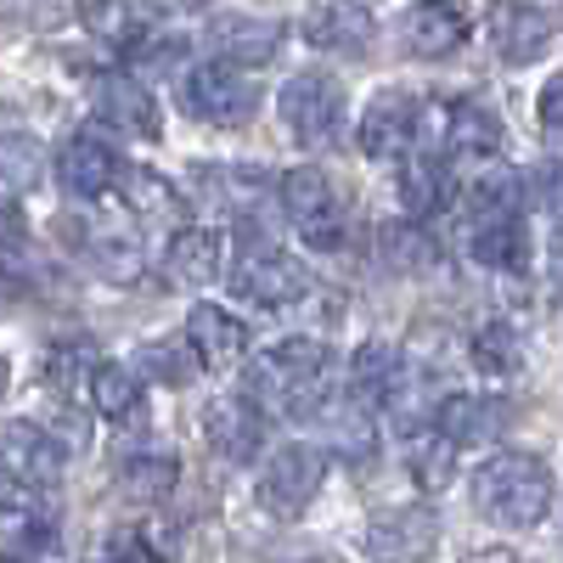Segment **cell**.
<instances>
[{
	"mask_svg": "<svg viewBox=\"0 0 563 563\" xmlns=\"http://www.w3.org/2000/svg\"><path fill=\"white\" fill-rule=\"evenodd\" d=\"M519 203H525V180L512 169H490L485 180H474V225L519 220Z\"/></svg>",
	"mask_w": 563,
	"mask_h": 563,
	"instance_id": "obj_33",
	"label": "cell"
},
{
	"mask_svg": "<svg viewBox=\"0 0 563 563\" xmlns=\"http://www.w3.org/2000/svg\"><path fill=\"white\" fill-rule=\"evenodd\" d=\"M209 52L225 68H265L282 52V23L276 18H249V12H220L209 23Z\"/></svg>",
	"mask_w": 563,
	"mask_h": 563,
	"instance_id": "obj_9",
	"label": "cell"
},
{
	"mask_svg": "<svg viewBox=\"0 0 563 563\" xmlns=\"http://www.w3.org/2000/svg\"><path fill=\"white\" fill-rule=\"evenodd\" d=\"M231 282H238V294L254 299V305H294V299L310 294V271L294 254L271 249V238L243 243V260L231 271Z\"/></svg>",
	"mask_w": 563,
	"mask_h": 563,
	"instance_id": "obj_6",
	"label": "cell"
},
{
	"mask_svg": "<svg viewBox=\"0 0 563 563\" xmlns=\"http://www.w3.org/2000/svg\"><path fill=\"white\" fill-rule=\"evenodd\" d=\"M90 400H97V411L108 422H119V429H141L147 422V389H141V378L130 366H97L90 372Z\"/></svg>",
	"mask_w": 563,
	"mask_h": 563,
	"instance_id": "obj_22",
	"label": "cell"
},
{
	"mask_svg": "<svg viewBox=\"0 0 563 563\" xmlns=\"http://www.w3.org/2000/svg\"><path fill=\"white\" fill-rule=\"evenodd\" d=\"M474 507L490 525L530 530L552 512V474L525 451H501L474 474Z\"/></svg>",
	"mask_w": 563,
	"mask_h": 563,
	"instance_id": "obj_1",
	"label": "cell"
},
{
	"mask_svg": "<svg viewBox=\"0 0 563 563\" xmlns=\"http://www.w3.org/2000/svg\"><path fill=\"white\" fill-rule=\"evenodd\" d=\"M57 180H63V192H68V198L90 203V198H102L108 186L119 180V153L108 147L102 135L79 130V135L63 141V153H57Z\"/></svg>",
	"mask_w": 563,
	"mask_h": 563,
	"instance_id": "obj_13",
	"label": "cell"
},
{
	"mask_svg": "<svg viewBox=\"0 0 563 563\" xmlns=\"http://www.w3.org/2000/svg\"><path fill=\"white\" fill-rule=\"evenodd\" d=\"M186 52L180 40H153V45H141V57H147L153 68H175V57Z\"/></svg>",
	"mask_w": 563,
	"mask_h": 563,
	"instance_id": "obj_39",
	"label": "cell"
},
{
	"mask_svg": "<svg viewBox=\"0 0 563 563\" xmlns=\"http://www.w3.org/2000/svg\"><path fill=\"white\" fill-rule=\"evenodd\" d=\"M153 12H164V18H180V12H203L209 0H147Z\"/></svg>",
	"mask_w": 563,
	"mask_h": 563,
	"instance_id": "obj_42",
	"label": "cell"
},
{
	"mask_svg": "<svg viewBox=\"0 0 563 563\" xmlns=\"http://www.w3.org/2000/svg\"><path fill=\"white\" fill-rule=\"evenodd\" d=\"M384 265L400 271V276H429V271H440V243H434V231H422L417 220L384 225Z\"/></svg>",
	"mask_w": 563,
	"mask_h": 563,
	"instance_id": "obj_25",
	"label": "cell"
},
{
	"mask_svg": "<svg viewBox=\"0 0 563 563\" xmlns=\"http://www.w3.org/2000/svg\"><path fill=\"white\" fill-rule=\"evenodd\" d=\"M372 34H378V23H372L366 7H355V0H321V7L305 18V40L321 45V52H339V57H361Z\"/></svg>",
	"mask_w": 563,
	"mask_h": 563,
	"instance_id": "obj_17",
	"label": "cell"
},
{
	"mask_svg": "<svg viewBox=\"0 0 563 563\" xmlns=\"http://www.w3.org/2000/svg\"><path fill=\"white\" fill-rule=\"evenodd\" d=\"M45 175V153L29 130H0V192H29Z\"/></svg>",
	"mask_w": 563,
	"mask_h": 563,
	"instance_id": "obj_29",
	"label": "cell"
},
{
	"mask_svg": "<svg viewBox=\"0 0 563 563\" xmlns=\"http://www.w3.org/2000/svg\"><path fill=\"white\" fill-rule=\"evenodd\" d=\"M0 563H40V558H29V552H7V547H0Z\"/></svg>",
	"mask_w": 563,
	"mask_h": 563,
	"instance_id": "obj_45",
	"label": "cell"
},
{
	"mask_svg": "<svg viewBox=\"0 0 563 563\" xmlns=\"http://www.w3.org/2000/svg\"><path fill=\"white\" fill-rule=\"evenodd\" d=\"M501 417L507 406L490 400V395H445L440 400V417H434V434L456 451V445H485L501 434Z\"/></svg>",
	"mask_w": 563,
	"mask_h": 563,
	"instance_id": "obj_18",
	"label": "cell"
},
{
	"mask_svg": "<svg viewBox=\"0 0 563 563\" xmlns=\"http://www.w3.org/2000/svg\"><path fill=\"white\" fill-rule=\"evenodd\" d=\"M411 57H451L467 40V7L462 0H417L400 23Z\"/></svg>",
	"mask_w": 563,
	"mask_h": 563,
	"instance_id": "obj_15",
	"label": "cell"
},
{
	"mask_svg": "<svg viewBox=\"0 0 563 563\" xmlns=\"http://www.w3.org/2000/svg\"><path fill=\"white\" fill-rule=\"evenodd\" d=\"M462 563H519L507 547H490V552H474V558H462Z\"/></svg>",
	"mask_w": 563,
	"mask_h": 563,
	"instance_id": "obj_43",
	"label": "cell"
},
{
	"mask_svg": "<svg viewBox=\"0 0 563 563\" xmlns=\"http://www.w3.org/2000/svg\"><path fill=\"white\" fill-rule=\"evenodd\" d=\"M541 130H547V141H558V79L541 85Z\"/></svg>",
	"mask_w": 563,
	"mask_h": 563,
	"instance_id": "obj_40",
	"label": "cell"
},
{
	"mask_svg": "<svg viewBox=\"0 0 563 563\" xmlns=\"http://www.w3.org/2000/svg\"><path fill=\"white\" fill-rule=\"evenodd\" d=\"M203 434H209V445H214L220 456L249 462V456L260 451V440H265L260 406H249L243 395H238V400H214V406H209V417H203Z\"/></svg>",
	"mask_w": 563,
	"mask_h": 563,
	"instance_id": "obj_20",
	"label": "cell"
},
{
	"mask_svg": "<svg viewBox=\"0 0 563 563\" xmlns=\"http://www.w3.org/2000/svg\"><path fill=\"white\" fill-rule=\"evenodd\" d=\"M282 124L294 130L299 147H327L344 124V85L333 74H299L282 85Z\"/></svg>",
	"mask_w": 563,
	"mask_h": 563,
	"instance_id": "obj_4",
	"label": "cell"
},
{
	"mask_svg": "<svg viewBox=\"0 0 563 563\" xmlns=\"http://www.w3.org/2000/svg\"><path fill=\"white\" fill-rule=\"evenodd\" d=\"M327 445H333L350 467H366L378 456V429H372L355 406H339V411H327Z\"/></svg>",
	"mask_w": 563,
	"mask_h": 563,
	"instance_id": "obj_31",
	"label": "cell"
},
{
	"mask_svg": "<svg viewBox=\"0 0 563 563\" xmlns=\"http://www.w3.org/2000/svg\"><path fill=\"white\" fill-rule=\"evenodd\" d=\"M18 225H23L18 198H12V192H0V231H7V238H18Z\"/></svg>",
	"mask_w": 563,
	"mask_h": 563,
	"instance_id": "obj_41",
	"label": "cell"
},
{
	"mask_svg": "<svg viewBox=\"0 0 563 563\" xmlns=\"http://www.w3.org/2000/svg\"><path fill=\"white\" fill-rule=\"evenodd\" d=\"M445 147L462 153V158H496V153H501V119H496L479 97H462V102L451 108Z\"/></svg>",
	"mask_w": 563,
	"mask_h": 563,
	"instance_id": "obj_23",
	"label": "cell"
},
{
	"mask_svg": "<svg viewBox=\"0 0 563 563\" xmlns=\"http://www.w3.org/2000/svg\"><path fill=\"white\" fill-rule=\"evenodd\" d=\"M85 29L108 45H141V18L130 12V0H79Z\"/></svg>",
	"mask_w": 563,
	"mask_h": 563,
	"instance_id": "obj_36",
	"label": "cell"
},
{
	"mask_svg": "<svg viewBox=\"0 0 563 563\" xmlns=\"http://www.w3.org/2000/svg\"><path fill=\"white\" fill-rule=\"evenodd\" d=\"M7 389H12V361L0 355V400H7Z\"/></svg>",
	"mask_w": 563,
	"mask_h": 563,
	"instance_id": "obj_44",
	"label": "cell"
},
{
	"mask_svg": "<svg viewBox=\"0 0 563 563\" xmlns=\"http://www.w3.org/2000/svg\"><path fill=\"white\" fill-rule=\"evenodd\" d=\"M63 462H68V451L45 434L40 422H7V429H0V467H7L18 485H29V490L57 485Z\"/></svg>",
	"mask_w": 563,
	"mask_h": 563,
	"instance_id": "obj_11",
	"label": "cell"
},
{
	"mask_svg": "<svg viewBox=\"0 0 563 563\" xmlns=\"http://www.w3.org/2000/svg\"><path fill=\"white\" fill-rule=\"evenodd\" d=\"M97 350H90V339H57L52 350H45V384H52L57 395H74L79 384H90V372H97Z\"/></svg>",
	"mask_w": 563,
	"mask_h": 563,
	"instance_id": "obj_32",
	"label": "cell"
},
{
	"mask_svg": "<svg viewBox=\"0 0 563 563\" xmlns=\"http://www.w3.org/2000/svg\"><path fill=\"white\" fill-rule=\"evenodd\" d=\"M203 180V192H220L214 203L225 209H254L260 203V175L254 169H198Z\"/></svg>",
	"mask_w": 563,
	"mask_h": 563,
	"instance_id": "obj_38",
	"label": "cell"
},
{
	"mask_svg": "<svg viewBox=\"0 0 563 563\" xmlns=\"http://www.w3.org/2000/svg\"><path fill=\"white\" fill-rule=\"evenodd\" d=\"M406 462H411V479H417L422 490H445L451 474H456V456H451V445H445L440 434H411Z\"/></svg>",
	"mask_w": 563,
	"mask_h": 563,
	"instance_id": "obj_37",
	"label": "cell"
},
{
	"mask_svg": "<svg viewBox=\"0 0 563 563\" xmlns=\"http://www.w3.org/2000/svg\"><path fill=\"white\" fill-rule=\"evenodd\" d=\"M321 384H327V344L316 339H294L271 355H260L249 366V406H265V411H282V417H299L321 400Z\"/></svg>",
	"mask_w": 563,
	"mask_h": 563,
	"instance_id": "obj_2",
	"label": "cell"
},
{
	"mask_svg": "<svg viewBox=\"0 0 563 563\" xmlns=\"http://www.w3.org/2000/svg\"><path fill=\"white\" fill-rule=\"evenodd\" d=\"M474 260L479 265H496V271H525L530 265V231L525 220H490V225H474Z\"/></svg>",
	"mask_w": 563,
	"mask_h": 563,
	"instance_id": "obj_26",
	"label": "cell"
},
{
	"mask_svg": "<svg viewBox=\"0 0 563 563\" xmlns=\"http://www.w3.org/2000/svg\"><path fill=\"white\" fill-rule=\"evenodd\" d=\"M474 366L485 378H512V372L525 366V339L512 333L507 321H485L474 333Z\"/></svg>",
	"mask_w": 563,
	"mask_h": 563,
	"instance_id": "obj_30",
	"label": "cell"
},
{
	"mask_svg": "<svg viewBox=\"0 0 563 563\" xmlns=\"http://www.w3.org/2000/svg\"><path fill=\"white\" fill-rule=\"evenodd\" d=\"M85 260L97 265V276L119 282V288H135L141 271H147V260H141V249L130 238H90L85 243Z\"/></svg>",
	"mask_w": 563,
	"mask_h": 563,
	"instance_id": "obj_34",
	"label": "cell"
},
{
	"mask_svg": "<svg viewBox=\"0 0 563 563\" xmlns=\"http://www.w3.org/2000/svg\"><path fill=\"white\" fill-rule=\"evenodd\" d=\"M164 276L175 288H209L220 276V238L214 231H198V225L175 231L169 249H164Z\"/></svg>",
	"mask_w": 563,
	"mask_h": 563,
	"instance_id": "obj_21",
	"label": "cell"
},
{
	"mask_svg": "<svg viewBox=\"0 0 563 563\" xmlns=\"http://www.w3.org/2000/svg\"><path fill=\"white\" fill-rule=\"evenodd\" d=\"M400 198L411 209V220L422 214H440L451 203V175L434 153H417V158H400Z\"/></svg>",
	"mask_w": 563,
	"mask_h": 563,
	"instance_id": "obj_24",
	"label": "cell"
},
{
	"mask_svg": "<svg viewBox=\"0 0 563 563\" xmlns=\"http://www.w3.org/2000/svg\"><path fill=\"white\" fill-rule=\"evenodd\" d=\"M434 541H440V519L429 507H389L366 530V547L378 563H422L434 552Z\"/></svg>",
	"mask_w": 563,
	"mask_h": 563,
	"instance_id": "obj_10",
	"label": "cell"
},
{
	"mask_svg": "<svg viewBox=\"0 0 563 563\" xmlns=\"http://www.w3.org/2000/svg\"><path fill=\"white\" fill-rule=\"evenodd\" d=\"M282 209H288L299 243H310L321 254L344 249V198H339V186L327 180V169L299 164V169L282 175Z\"/></svg>",
	"mask_w": 563,
	"mask_h": 563,
	"instance_id": "obj_3",
	"label": "cell"
},
{
	"mask_svg": "<svg viewBox=\"0 0 563 563\" xmlns=\"http://www.w3.org/2000/svg\"><path fill=\"white\" fill-rule=\"evenodd\" d=\"M90 563H124V558H90Z\"/></svg>",
	"mask_w": 563,
	"mask_h": 563,
	"instance_id": "obj_46",
	"label": "cell"
},
{
	"mask_svg": "<svg viewBox=\"0 0 563 563\" xmlns=\"http://www.w3.org/2000/svg\"><path fill=\"white\" fill-rule=\"evenodd\" d=\"M175 474H180V462L175 456H164V451H147V456H130L124 467H119V490L130 496V501H164L169 490H175Z\"/></svg>",
	"mask_w": 563,
	"mask_h": 563,
	"instance_id": "obj_28",
	"label": "cell"
},
{
	"mask_svg": "<svg viewBox=\"0 0 563 563\" xmlns=\"http://www.w3.org/2000/svg\"><path fill=\"white\" fill-rule=\"evenodd\" d=\"M417 130V97L411 90H378L361 113V153L366 158H400Z\"/></svg>",
	"mask_w": 563,
	"mask_h": 563,
	"instance_id": "obj_14",
	"label": "cell"
},
{
	"mask_svg": "<svg viewBox=\"0 0 563 563\" xmlns=\"http://www.w3.org/2000/svg\"><path fill=\"white\" fill-rule=\"evenodd\" d=\"M119 180H124V203H130L141 220H164V214L180 209L175 186H169L164 175H153V169H119Z\"/></svg>",
	"mask_w": 563,
	"mask_h": 563,
	"instance_id": "obj_35",
	"label": "cell"
},
{
	"mask_svg": "<svg viewBox=\"0 0 563 563\" xmlns=\"http://www.w3.org/2000/svg\"><path fill=\"white\" fill-rule=\"evenodd\" d=\"M186 344H192L198 366H209V372H225L249 355L243 321L220 305H192V316H186Z\"/></svg>",
	"mask_w": 563,
	"mask_h": 563,
	"instance_id": "obj_16",
	"label": "cell"
},
{
	"mask_svg": "<svg viewBox=\"0 0 563 563\" xmlns=\"http://www.w3.org/2000/svg\"><path fill=\"white\" fill-rule=\"evenodd\" d=\"M186 102L203 124H220V130H238L260 113V79L243 74V68H225V63H203L186 79Z\"/></svg>",
	"mask_w": 563,
	"mask_h": 563,
	"instance_id": "obj_5",
	"label": "cell"
},
{
	"mask_svg": "<svg viewBox=\"0 0 563 563\" xmlns=\"http://www.w3.org/2000/svg\"><path fill=\"white\" fill-rule=\"evenodd\" d=\"M321 474H327V456L316 445H282L271 451L265 474H260V501L276 512V519H294V512H305L321 490Z\"/></svg>",
	"mask_w": 563,
	"mask_h": 563,
	"instance_id": "obj_7",
	"label": "cell"
},
{
	"mask_svg": "<svg viewBox=\"0 0 563 563\" xmlns=\"http://www.w3.org/2000/svg\"><path fill=\"white\" fill-rule=\"evenodd\" d=\"M490 40L507 63H541L558 40V23L547 7H530V0H501L490 12Z\"/></svg>",
	"mask_w": 563,
	"mask_h": 563,
	"instance_id": "obj_12",
	"label": "cell"
},
{
	"mask_svg": "<svg viewBox=\"0 0 563 563\" xmlns=\"http://www.w3.org/2000/svg\"><path fill=\"white\" fill-rule=\"evenodd\" d=\"M400 384H406V355H400V344L366 339V344L355 350V361H350V389H355V400L389 406V400L400 395Z\"/></svg>",
	"mask_w": 563,
	"mask_h": 563,
	"instance_id": "obj_19",
	"label": "cell"
},
{
	"mask_svg": "<svg viewBox=\"0 0 563 563\" xmlns=\"http://www.w3.org/2000/svg\"><path fill=\"white\" fill-rule=\"evenodd\" d=\"M135 378H153V384H169V389H186L198 378V355L186 339H153L135 350Z\"/></svg>",
	"mask_w": 563,
	"mask_h": 563,
	"instance_id": "obj_27",
	"label": "cell"
},
{
	"mask_svg": "<svg viewBox=\"0 0 563 563\" xmlns=\"http://www.w3.org/2000/svg\"><path fill=\"white\" fill-rule=\"evenodd\" d=\"M90 108H97L108 124H119L124 135H141V141L164 135V113L153 102V90L141 85L135 74H119V68L97 74V79H90Z\"/></svg>",
	"mask_w": 563,
	"mask_h": 563,
	"instance_id": "obj_8",
	"label": "cell"
}]
</instances>
